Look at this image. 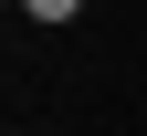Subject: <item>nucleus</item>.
<instances>
[{"label":"nucleus","instance_id":"nucleus-1","mask_svg":"<svg viewBox=\"0 0 147 136\" xmlns=\"http://www.w3.org/2000/svg\"><path fill=\"white\" fill-rule=\"evenodd\" d=\"M32 21H74V11H84V0H21Z\"/></svg>","mask_w":147,"mask_h":136}]
</instances>
